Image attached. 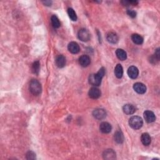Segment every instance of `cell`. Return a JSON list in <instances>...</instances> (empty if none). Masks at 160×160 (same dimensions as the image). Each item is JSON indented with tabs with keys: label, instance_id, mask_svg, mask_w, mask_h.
<instances>
[{
	"label": "cell",
	"instance_id": "obj_21",
	"mask_svg": "<svg viewBox=\"0 0 160 160\" xmlns=\"http://www.w3.org/2000/svg\"><path fill=\"white\" fill-rule=\"evenodd\" d=\"M114 140L116 143L119 144L122 143L124 141V136L123 134L121 131H116L114 134Z\"/></svg>",
	"mask_w": 160,
	"mask_h": 160
},
{
	"label": "cell",
	"instance_id": "obj_14",
	"mask_svg": "<svg viewBox=\"0 0 160 160\" xmlns=\"http://www.w3.org/2000/svg\"><path fill=\"white\" fill-rule=\"evenodd\" d=\"M103 158L105 159H114L116 158V153L112 149L106 150L103 153Z\"/></svg>",
	"mask_w": 160,
	"mask_h": 160
},
{
	"label": "cell",
	"instance_id": "obj_13",
	"mask_svg": "<svg viewBox=\"0 0 160 160\" xmlns=\"http://www.w3.org/2000/svg\"><path fill=\"white\" fill-rule=\"evenodd\" d=\"M100 130L103 133H109L112 130V125L108 122H103L100 126Z\"/></svg>",
	"mask_w": 160,
	"mask_h": 160
},
{
	"label": "cell",
	"instance_id": "obj_15",
	"mask_svg": "<svg viewBox=\"0 0 160 160\" xmlns=\"http://www.w3.org/2000/svg\"><path fill=\"white\" fill-rule=\"evenodd\" d=\"M107 40L110 43L116 44L118 41V37L117 34L113 32H110L107 34Z\"/></svg>",
	"mask_w": 160,
	"mask_h": 160
},
{
	"label": "cell",
	"instance_id": "obj_16",
	"mask_svg": "<svg viewBox=\"0 0 160 160\" xmlns=\"http://www.w3.org/2000/svg\"><path fill=\"white\" fill-rule=\"evenodd\" d=\"M141 141L145 146L150 145L151 143V141L150 135L147 133H143L141 137Z\"/></svg>",
	"mask_w": 160,
	"mask_h": 160
},
{
	"label": "cell",
	"instance_id": "obj_22",
	"mask_svg": "<svg viewBox=\"0 0 160 160\" xmlns=\"http://www.w3.org/2000/svg\"><path fill=\"white\" fill-rule=\"evenodd\" d=\"M51 21L52 25L54 28H58L60 27L61 23L57 16H55V15L52 16L51 18Z\"/></svg>",
	"mask_w": 160,
	"mask_h": 160
},
{
	"label": "cell",
	"instance_id": "obj_20",
	"mask_svg": "<svg viewBox=\"0 0 160 160\" xmlns=\"http://www.w3.org/2000/svg\"><path fill=\"white\" fill-rule=\"evenodd\" d=\"M114 75L116 78H121L123 75V69L120 64H118L114 68Z\"/></svg>",
	"mask_w": 160,
	"mask_h": 160
},
{
	"label": "cell",
	"instance_id": "obj_12",
	"mask_svg": "<svg viewBox=\"0 0 160 160\" xmlns=\"http://www.w3.org/2000/svg\"><path fill=\"white\" fill-rule=\"evenodd\" d=\"M136 108L134 106H133V104H126L123 107V112L126 114H133L135 112H136Z\"/></svg>",
	"mask_w": 160,
	"mask_h": 160
},
{
	"label": "cell",
	"instance_id": "obj_25",
	"mask_svg": "<svg viewBox=\"0 0 160 160\" xmlns=\"http://www.w3.org/2000/svg\"><path fill=\"white\" fill-rule=\"evenodd\" d=\"M26 159H36L35 153L33 151H28L26 154Z\"/></svg>",
	"mask_w": 160,
	"mask_h": 160
},
{
	"label": "cell",
	"instance_id": "obj_5",
	"mask_svg": "<svg viewBox=\"0 0 160 160\" xmlns=\"http://www.w3.org/2000/svg\"><path fill=\"white\" fill-rule=\"evenodd\" d=\"M93 115L96 119L101 120L106 118V111L103 109L98 108L93 111Z\"/></svg>",
	"mask_w": 160,
	"mask_h": 160
},
{
	"label": "cell",
	"instance_id": "obj_23",
	"mask_svg": "<svg viewBox=\"0 0 160 160\" xmlns=\"http://www.w3.org/2000/svg\"><path fill=\"white\" fill-rule=\"evenodd\" d=\"M32 70V71L33 73L38 75L40 72V64L39 61H36L33 63Z\"/></svg>",
	"mask_w": 160,
	"mask_h": 160
},
{
	"label": "cell",
	"instance_id": "obj_6",
	"mask_svg": "<svg viewBox=\"0 0 160 160\" xmlns=\"http://www.w3.org/2000/svg\"><path fill=\"white\" fill-rule=\"evenodd\" d=\"M133 89L138 94H144L146 91V87L141 83H136L133 85Z\"/></svg>",
	"mask_w": 160,
	"mask_h": 160
},
{
	"label": "cell",
	"instance_id": "obj_18",
	"mask_svg": "<svg viewBox=\"0 0 160 160\" xmlns=\"http://www.w3.org/2000/svg\"><path fill=\"white\" fill-rule=\"evenodd\" d=\"M56 64L58 68H63L66 65V58L63 55H59L56 58Z\"/></svg>",
	"mask_w": 160,
	"mask_h": 160
},
{
	"label": "cell",
	"instance_id": "obj_10",
	"mask_svg": "<svg viewBox=\"0 0 160 160\" xmlns=\"http://www.w3.org/2000/svg\"><path fill=\"white\" fill-rule=\"evenodd\" d=\"M79 63L82 67H87L91 63V59L88 55H82L79 58Z\"/></svg>",
	"mask_w": 160,
	"mask_h": 160
},
{
	"label": "cell",
	"instance_id": "obj_1",
	"mask_svg": "<svg viewBox=\"0 0 160 160\" xmlns=\"http://www.w3.org/2000/svg\"><path fill=\"white\" fill-rule=\"evenodd\" d=\"M104 75H105V69L104 68H101L97 73L92 74L89 76V83L95 87L100 86Z\"/></svg>",
	"mask_w": 160,
	"mask_h": 160
},
{
	"label": "cell",
	"instance_id": "obj_19",
	"mask_svg": "<svg viewBox=\"0 0 160 160\" xmlns=\"http://www.w3.org/2000/svg\"><path fill=\"white\" fill-rule=\"evenodd\" d=\"M131 40L133 41L134 43L138 45L143 44V37L138 34H133L131 36Z\"/></svg>",
	"mask_w": 160,
	"mask_h": 160
},
{
	"label": "cell",
	"instance_id": "obj_2",
	"mask_svg": "<svg viewBox=\"0 0 160 160\" xmlns=\"http://www.w3.org/2000/svg\"><path fill=\"white\" fill-rule=\"evenodd\" d=\"M29 91L33 95L38 96L41 94L42 88L40 83L36 79H32L29 83Z\"/></svg>",
	"mask_w": 160,
	"mask_h": 160
},
{
	"label": "cell",
	"instance_id": "obj_27",
	"mask_svg": "<svg viewBox=\"0 0 160 160\" xmlns=\"http://www.w3.org/2000/svg\"><path fill=\"white\" fill-rule=\"evenodd\" d=\"M44 3V4H45L46 6H51L52 2L51 1H43V2Z\"/></svg>",
	"mask_w": 160,
	"mask_h": 160
},
{
	"label": "cell",
	"instance_id": "obj_24",
	"mask_svg": "<svg viewBox=\"0 0 160 160\" xmlns=\"http://www.w3.org/2000/svg\"><path fill=\"white\" fill-rule=\"evenodd\" d=\"M68 14L70 18L72 21H75L77 20V15L73 8H70L68 9Z\"/></svg>",
	"mask_w": 160,
	"mask_h": 160
},
{
	"label": "cell",
	"instance_id": "obj_7",
	"mask_svg": "<svg viewBox=\"0 0 160 160\" xmlns=\"http://www.w3.org/2000/svg\"><path fill=\"white\" fill-rule=\"evenodd\" d=\"M144 118H145V121L147 123H149L154 122L156 120L155 114H154V113L151 112V111H149V110L145 111V112H144Z\"/></svg>",
	"mask_w": 160,
	"mask_h": 160
},
{
	"label": "cell",
	"instance_id": "obj_11",
	"mask_svg": "<svg viewBox=\"0 0 160 160\" xmlns=\"http://www.w3.org/2000/svg\"><path fill=\"white\" fill-rule=\"evenodd\" d=\"M88 94L92 99H98L101 96V91L96 87H93L90 90Z\"/></svg>",
	"mask_w": 160,
	"mask_h": 160
},
{
	"label": "cell",
	"instance_id": "obj_9",
	"mask_svg": "<svg viewBox=\"0 0 160 160\" xmlns=\"http://www.w3.org/2000/svg\"><path fill=\"white\" fill-rule=\"evenodd\" d=\"M68 49L70 53L73 54H77L80 51V48L78 44L76 42H71L68 46Z\"/></svg>",
	"mask_w": 160,
	"mask_h": 160
},
{
	"label": "cell",
	"instance_id": "obj_4",
	"mask_svg": "<svg viewBox=\"0 0 160 160\" xmlns=\"http://www.w3.org/2000/svg\"><path fill=\"white\" fill-rule=\"evenodd\" d=\"M78 38L83 42L88 41L90 40V34L88 31L86 29H81L78 33Z\"/></svg>",
	"mask_w": 160,
	"mask_h": 160
},
{
	"label": "cell",
	"instance_id": "obj_26",
	"mask_svg": "<svg viewBox=\"0 0 160 160\" xmlns=\"http://www.w3.org/2000/svg\"><path fill=\"white\" fill-rule=\"evenodd\" d=\"M127 14L129 15V16H130L132 18H134L137 16V12L133 10H128Z\"/></svg>",
	"mask_w": 160,
	"mask_h": 160
},
{
	"label": "cell",
	"instance_id": "obj_3",
	"mask_svg": "<svg viewBox=\"0 0 160 160\" xmlns=\"http://www.w3.org/2000/svg\"><path fill=\"white\" fill-rule=\"evenodd\" d=\"M129 125L134 130H139L143 126V121L139 116H133L129 120Z\"/></svg>",
	"mask_w": 160,
	"mask_h": 160
},
{
	"label": "cell",
	"instance_id": "obj_8",
	"mask_svg": "<svg viewBox=\"0 0 160 160\" xmlns=\"http://www.w3.org/2000/svg\"><path fill=\"white\" fill-rule=\"evenodd\" d=\"M128 75L131 79H136L139 75V70L136 66H131L128 70Z\"/></svg>",
	"mask_w": 160,
	"mask_h": 160
},
{
	"label": "cell",
	"instance_id": "obj_17",
	"mask_svg": "<svg viewBox=\"0 0 160 160\" xmlns=\"http://www.w3.org/2000/svg\"><path fill=\"white\" fill-rule=\"evenodd\" d=\"M116 55L117 58L121 61L126 60L127 58L126 52L123 49H117L116 51Z\"/></svg>",
	"mask_w": 160,
	"mask_h": 160
}]
</instances>
